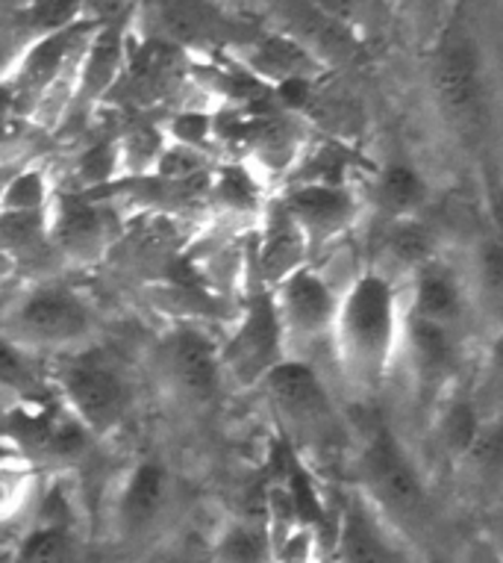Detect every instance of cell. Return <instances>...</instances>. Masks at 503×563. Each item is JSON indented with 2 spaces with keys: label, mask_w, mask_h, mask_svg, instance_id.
Listing matches in <instances>:
<instances>
[{
  "label": "cell",
  "mask_w": 503,
  "mask_h": 563,
  "mask_svg": "<svg viewBox=\"0 0 503 563\" xmlns=\"http://www.w3.org/2000/svg\"><path fill=\"white\" fill-rule=\"evenodd\" d=\"M119 166H121L119 145H98V148L86 151V154L77 159V180H80L86 189H89V186H101L115 177Z\"/></svg>",
  "instance_id": "cell-31"
},
{
  "label": "cell",
  "mask_w": 503,
  "mask_h": 563,
  "mask_svg": "<svg viewBox=\"0 0 503 563\" xmlns=\"http://www.w3.org/2000/svg\"><path fill=\"white\" fill-rule=\"evenodd\" d=\"M12 115H19V112H15V92H12L10 80L3 77V80H0V124H7Z\"/></svg>",
  "instance_id": "cell-35"
},
{
  "label": "cell",
  "mask_w": 503,
  "mask_h": 563,
  "mask_svg": "<svg viewBox=\"0 0 503 563\" xmlns=\"http://www.w3.org/2000/svg\"><path fill=\"white\" fill-rule=\"evenodd\" d=\"M45 384L56 405L92 440L115 434L133 410V387L124 372L89 349L51 357Z\"/></svg>",
  "instance_id": "cell-4"
},
{
  "label": "cell",
  "mask_w": 503,
  "mask_h": 563,
  "mask_svg": "<svg viewBox=\"0 0 503 563\" xmlns=\"http://www.w3.org/2000/svg\"><path fill=\"white\" fill-rule=\"evenodd\" d=\"M36 526H30L3 563H80V540L68 510H51L45 499L36 505Z\"/></svg>",
  "instance_id": "cell-18"
},
{
  "label": "cell",
  "mask_w": 503,
  "mask_h": 563,
  "mask_svg": "<svg viewBox=\"0 0 503 563\" xmlns=\"http://www.w3.org/2000/svg\"><path fill=\"white\" fill-rule=\"evenodd\" d=\"M401 357L410 363L412 375L424 389L439 393V387L448 380V375H454V366H457V333L403 316L398 361Z\"/></svg>",
  "instance_id": "cell-17"
},
{
  "label": "cell",
  "mask_w": 503,
  "mask_h": 563,
  "mask_svg": "<svg viewBox=\"0 0 503 563\" xmlns=\"http://www.w3.org/2000/svg\"><path fill=\"white\" fill-rule=\"evenodd\" d=\"M38 470L19 454H0V531L36 510L42 501Z\"/></svg>",
  "instance_id": "cell-22"
},
{
  "label": "cell",
  "mask_w": 503,
  "mask_h": 563,
  "mask_svg": "<svg viewBox=\"0 0 503 563\" xmlns=\"http://www.w3.org/2000/svg\"><path fill=\"white\" fill-rule=\"evenodd\" d=\"M98 333L92 305L63 284H42L15 298L0 319V336L30 357H63L89 349Z\"/></svg>",
  "instance_id": "cell-3"
},
{
  "label": "cell",
  "mask_w": 503,
  "mask_h": 563,
  "mask_svg": "<svg viewBox=\"0 0 503 563\" xmlns=\"http://www.w3.org/2000/svg\"><path fill=\"white\" fill-rule=\"evenodd\" d=\"M271 531L262 517H233L212 540V563H268Z\"/></svg>",
  "instance_id": "cell-20"
},
{
  "label": "cell",
  "mask_w": 503,
  "mask_h": 563,
  "mask_svg": "<svg viewBox=\"0 0 503 563\" xmlns=\"http://www.w3.org/2000/svg\"><path fill=\"white\" fill-rule=\"evenodd\" d=\"M283 213L292 219L306 249H321L339 240L357 219L354 195L339 184H303L289 189L283 198Z\"/></svg>",
  "instance_id": "cell-13"
},
{
  "label": "cell",
  "mask_w": 503,
  "mask_h": 563,
  "mask_svg": "<svg viewBox=\"0 0 503 563\" xmlns=\"http://www.w3.org/2000/svg\"><path fill=\"white\" fill-rule=\"evenodd\" d=\"M406 549L410 545L368 508L357 489H348L336 526L339 563H410Z\"/></svg>",
  "instance_id": "cell-14"
},
{
  "label": "cell",
  "mask_w": 503,
  "mask_h": 563,
  "mask_svg": "<svg viewBox=\"0 0 503 563\" xmlns=\"http://www.w3.org/2000/svg\"><path fill=\"white\" fill-rule=\"evenodd\" d=\"M51 184L42 168H19L0 186V213H47Z\"/></svg>",
  "instance_id": "cell-29"
},
{
  "label": "cell",
  "mask_w": 503,
  "mask_h": 563,
  "mask_svg": "<svg viewBox=\"0 0 503 563\" xmlns=\"http://www.w3.org/2000/svg\"><path fill=\"white\" fill-rule=\"evenodd\" d=\"M3 561H7V552H3V554H0V563H3Z\"/></svg>",
  "instance_id": "cell-37"
},
{
  "label": "cell",
  "mask_w": 503,
  "mask_h": 563,
  "mask_svg": "<svg viewBox=\"0 0 503 563\" xmlns=\"http://www.w3.org/2000/svg\"><path fill=\"white\" fill-rule=\"evenodd\" d=\"M277 324L283 336L286 361L310 363V351L327 349L339 310V292L318 268L303 263L271 287Z\"/></svg>",
  "instance_id": "cell-6"
},
{
  "label": "cell",
  "mask_w": 503,
  "mask_h": 563,
  "mask_svg": "<svg viewBox=\"0 0 503 563\" xmlns=\"http://www.w3.org/2000/svg\"><path fill=\"white\" fill-rule=\"evenodd\" d=\"M0 540H3V531H0ZM3 552H7V549H3V545H0V554H3Z\"/></svg>",
  "instance_id": "cell-36"
},
{
  "label": "cell",
  "mask_w": 503,
  "mask_h": 563,
  "mask_svg": "<svg viewBox=\"0 0 503 563\" xmlns=\"http://www.w3.org/2000/svg\"><path fill=\"white\" fill-rule=\"evenodd\" d=\"M377 207L389 222H401V219H415L418 210L427 203V180L422 172L410 163H392L383 168V175L377 180Z\"/></svg>",
  "instance_id": "cell-21"
},
{
  "label": "cell",
  "mask_w": 503,
  "mask_h": 563,
  "mask_svg": "<svg viewBox=\"0 0 503 563\" xmlns=\"http://www.w3.org/2000/svg\"><path fill=\"white\" fill-rule=\"evenodd\" d=\"M306 242L292 224V219L283 213V207H277L275 219L268 222L266 231V245H262V275L268 277L266 287L271 289L280 284L286 275H292L294 268H301L306 263Z\"/></svg>",
  "instance_id": "cell-24"
},
{
  "label": "cell",
  "mask_w": 503,
  "mask_h": 563,
  "mask_svg": "<svg viewBox=\"0 0 503 563\" xmlns=\"http://www.w3.org/2000/svg\"><path fill=\"white\" fill-rule=\"evenodd\" d=\"M7 422H10L7 437L19 445V457L33 463L36 470L42 463L63 466V463L80 461L92 443V437L86 434L59 405L36 407L33 401V410L24 405Z\"/></svg>",
  "instance_id": "cell-11"
},
{
  "label": "cell",
  "mask_w": 503,
  "mask_h": 563,
  "mask_svg": "<svg viewBox=\"0 0 503 563\" xmlns=\"http://www.w3.org/2000/svg\"><path fill=\"white\" fill-rule=\"evenodd\" d=\"M357 493L410 545L433 528V489L398 431L377 419L357 449Z\"/></svg>",
  "instance_id": "cell-2"
},
{
  "label": "cell",
  "mask_w": 503,
  "mask_h": 563,
  "mask_svg": "<svg viewBox=\"0 0 503 563\" xmlns=\"http://www.w3.org/2000/svg\"><path fill=\"white\" fill-rule=\"evenodd\" d=\"M168 466L142 457L130 466L112 499V531L121 543H142L154 534L168 508Z\"/></svg>",
  "instance_id": "cell-12"
},
{
  "label": "cell",
  "mask_w": 503,
  "mask_h": 563,
  "mask_svg": "<svg viewBox=\"0 0 503 563\" xmlns=\"http://www.w3.org/2000/svg\"><path fill=\"white\" fill-rule=\"evenodd\" d=\"M466 310V284L450 275L448 268H441L436 260L410 275V298L403 305V316L457 333Z\"/></svg>",
  "instance_id": "cell-16"
},
{
  "label": "cell",
  "mask_w": 503,
  "mask_h": 563,
  "mask_svg": "<svg viewBox=\"0 0 503 563\" xmlns=\"http://www.w3.org/2000/svg\"><path fill=\"white\" fill-rule=\"evenodd\" d=\"M477 289L480 296L489 298V307H498L501 301V289H503V268H501V245L494 240H489L485 245H480L477 251Z\"/></svg>",
  "instance_id": "cell-32"
},
{
  "label": "cell",
  "mask_w": 503,
  "mask_h": 563,
  "mask_svg": "<svg viewBox=\"0 0 503 563\" xmlns=\"http://www.w3.org/2000/svg\"><path fill=\"white\" fill-rule=\"evenodd\" d=\"M47 245L65 260H94L107 245V219L80 195H54L45 213Z\"/></svg>",
  "instance_id": "cell-15"
},
{
  "label": "cell",
  "mask_w": 503,
  "mask_h": 563,
  "mask_svg": "<svg viewBox=\"0 0 503 563\" xmlns=\"http://www.w3.org/2000/svg\"><path fill=\"white\" fill-rule=\"evenodd\" d=\"M286 361L283 336L277 324L271 289L259 287L247 296L245 313L219 349L224 384L254 389Z\"/></svg>",
  "instance_id": "cell-8"
},
{
  "label": "cell",
  "mask_w": 503,
  "mask_h": 563,
  "mask_svg": "<svg viewBox=\"0 0 503 563\" xmlns=\"http://www.w3.org/2000/svg\"><path fill=\"white\" fill-rule=\"evenodd\" d=\"M215 192H219V198L227 203L230 210H245V213H250L257 207V192L247 186L242 172H224L219 186H215Z\"/></svg>",
  "instance_id": "cell-34"
},
{
  "label": "cell",
  "mask_w": 503,
  "mask_h": 563,
  "mask_svg": "<svg viewBox=\"0 0 503 563\" xmlns=\"http://www.w3.org/2000/svg\"><path fill=\"white\" fill-rule=\"evenodd\" d=\"M433 95L445 119L459 130L483 128L489 112L483 54L468 36H450L441 42L433 59Z\"/></svg>",
  "instance_id": "cell-9"
},
{
  "label": "cell",
  "mask_w": 503,
  "mask_h": 563,
  "mask_svg": "<svg viewBox=\"0 0 503 563\" xmlns=\"http://www.w3.org/2000/svg\"><path fill=\"white\" fill-rule=\"evenodd\" d=\"M480 437H483V419L471 398L450 396L448 401H441L436 413V440L450 461H462L474 454Z\"/></svg>",
  "instance_id": "cell-23"
},
{
  "label": "cell",
  "mask_w": 503,
  "mask_h": 563,
  "mask_svg": "<svg viewBox=\"0 0 503 563\" xmlns=\"http://www.w3.org/2000/svg\"><path fill=\"white\" fill-rule=\"evenodd\" d=\"M82 7L80 3H33L27 7V27L33 33V38L51 36V33H59L65 27H74L80 24Z\"/></svg>",
  "instance_id": "cell-30"
},
{
  "label": "cell",
  "mask_w": 503,
  "mask_h": 563,
  "mask_svg": "<svg viewBox=\"0 0 503 563\" xmlns=\"http://www.w3.org/2000/svg\"><path fill=\"white\" fill-rule=\"evenodd\" d=\"M51 251L45 213H0V254L15 260H36Z\"/></svg>",
  "instance_id": "cell-28"
},
{
  "label": "cell",
  "mask_w": 503,
  "mask_h": 563,
  "mask_svg": "<svg viewBox=\"0 0 503 563\" xmlns=\"http://www.w3.org/2000/svg\"><path fill=\"white\" fill-rule=\"evenodd\" d=\"M45 393L51 389L45 384V372L36 366V357H30L0 336V396H12L21 405H27L38 401Z\"/></svg>",
  "instance_id": "cell-26"
},
{
  "label": "cell",
  "mask_w": 503,
  "mask_h": 563,
  "mask_svg": "<svg viewBox=\"0 0 503 563\" xmlns=\"http://www.w3.org/2000/svg\"><path fill=\"white\" fill-rule=\"evenodd\" d=\"M212 133V119L206 112H180L175 121H171V136H175V145L180 148L198 151V145H203Z\"/></svg>",
  "instance_id": "cell-33"
},
{
  "label": "cell",
  "mask_w": 503,
  "mask_h": 563,
  "mask_svg": "<svg viewBox=\"0 0 503 563\" xmlns=\"http://www.w3.org/2000/svg\"><path fill=\"white\" fill-rule=\"evenodd\" d=\"M154 375L165 396L186 410H206L224 389L219 345L192 324H180L156 342L150 357Z\"/></svg>",
  "instance_id": "cell-7"
},
{
  "label": "cell",
  "mask_w": 503,
  "mask_h": 563,
  "mask_svg": "<svg viewBox=\"0 0 503 563\" xmlns=\"http://www.w3.org/2000/svg\"><path fill=\"white\" fill-rule=\"evenodd\" d=\"M121 59H124V38L119 27H103L86 38V47L77 56V95L98 98L107 92L119 77Z\"/></svg>",
  "instance_id": "cell-19"
},
{
  "label": "cell",
  "mask_w": 503,
  "mask_h": 563,
  "mask_svg": "<svg viewBox=\"0 0 503 563\" xmlns=\"http://www.w3.org/2000/svg\"><path fill=\"white\" fill-rule=\"evenodd\" d=\"M89 38V24H74L51 36L33 38L24 54L12 63L7 75L12 92H15V112L27 115L38 110L51 98L56 84L63 80L65 68L80 56V42Z\"/></svg>",
  "instance_id": "cell-10"
},
{
  "label": "cell",
  "mask_w": 503,
  "mask_h": 563,
  "mask_svg": "<svg viewBox=\"0 0 503 563\" xmlns=\"http://www.w3.org/2000/svg\"><path fill=\"white\" fill-rule=\"evenodd\" d=\"M383 251L389 266L410 277L436 260V233L418 216L415 219H401V222H389Z\"/></svg>",
  "instance_id": "cell-25"
},
{
  "label": "cell",
  "mask_w": 503,
  "mask_h": 563,
  "mask_svg": "<svg viewBox=\"0 0 503 563\" xmlns=\"http://www.w3.org/2000/svg\"><path fill=\"white\" fill-rule=\"evenodd\" d=\"M271 531V554L268 563H324V540L310 519L275 522Z\"/></svg>",
  "instance_id": "cell-27"
},
{
  "label": "cell",
  "mask_w": 503,
  "mask_h": 563,
  "mask_svg": "<svg viewBox=\"0 0 503 563\" xmlns=\"http://www.w3.org/2000/svg\"><path fill=\"white\" fill-rule=\"evenodd\" d=\"M259 387L266 389L268 405L286 428L289 440L312 457L329 454L345 437L342 413L318 366L301 361H283Z\"/></svg>",
  "instance_id": "cell-5"
},
{
  "label": "cell",
  "mask_w": 503,
  "mask_h": 563,
  "mask_svg": "<svg viewBox=\"0 0 503 563\" xmlns=\"http://www.w3.org/2000/svg\"><path fill=\"white\" fill-rule=\"evenodd\" d=\"M403 301L394 277L362 268L339 296L329 354L342 384L357 398L377 396L401 354Z\"/></svg>",
  "instance_id": "cell-1"
}]
</instances>
